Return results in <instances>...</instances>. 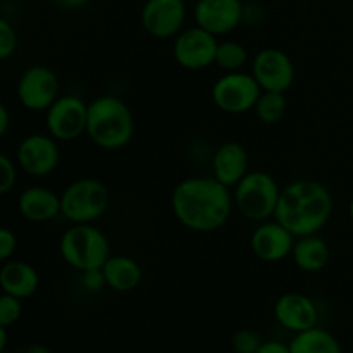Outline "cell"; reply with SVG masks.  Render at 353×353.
Masks as SVG:
<instances>
[{
  "mask_svg": "<svg viewBox=\"0 0 353 353\" xmlns=\"http://www.w3.org/2000/svg\"><path fill=\"white\" fill-rule=\"evenodd\" d=\"M233 209V190L214 176L181 179L171 193V210L176 221L195 233L221 230L230 221Z\"/></svg>",
  "mask_w": 353,
  "mask_h": 353,
  "instance_id": "cell-1",
  "label": "cell"
},
{
  "mask_svg": "<svg viewBox=\"0 0 353 353\" xmlns=\"http://www.w3.org/2000/svg\"><path fill=\"white\" fill-rule=\"evenodd\" d=\"M333 214V195L317 179H295L281 190L274 219L296 238L317 234Z\"/></svg>",
  "mask_w": 353,
  "mask_h": 353,
  "instance_id": "cell-2",
  "label": "cell"
},
{
  "mask_svg": "<svg viewBox=\"0 0 353 353\" xmlns=\"http://www.w3.org/2000/svg\"><path fill=\"white\" fill-rule=\"evenodd\" d=\"M134 134V117L124 100L102 95L88 103L86 137L103 150L124 148Z\"/></svg>",
  "mask_w": 353,
  "mask_h": 353,
  "instance_id": "cell-3",
  "label": "cell"
},
{
  "mask_svg": "<svg viewBox=\"0 0 353 353\" xmlns=\"http://www.w3.org/2000/svg\"><path fill=\"white\" fill-rule=\"evenodd\" d=\"M61 257L69 268L83 272L103 268L110 257L109 238L93 224H71L59 241Z\"/></svg>",
  "mask_w": 353,
  "mask_h": 353,
  "instance_id": "cell-4",
  "label": "cell"
},
{
  "mask_svg": "<svg viewBox=\"0 0 353 353\" xmlns=\"http://www.w3.org/2000/svg\"><path fill=\"white\" fill-rule=\"evenodd\" d=\"M281 190L269 172L250 171L233 188L234 207L245 219L264 223L274 217Z\"/></svg>",
  "mask_w": 353,
  "mask_h": 353,
  "instance_id": "cell-5",
  "label": "cell"
},
{
  "mask_svg": "<svg viewBox=\"0 0 353 353\" xmlns=\"http://www.w3.org/2000/svg\"><path fill=\"white\" fill-rule=\"evenodd\" d=\"M109 207V188L97 178L76 179L61 193V216L71 224H93Z\"/></svg>",
  "mask_w": 353,
  "mask_h": 353,
  "instance_id": "cell-6",
  "label": "cell"
},
{
  "mask_svg": "<svg viewBox=\"0 0 353 353\" xmlns=\"http://www.w3.org/2000/svg\"><path fill=\"white\" fill-rule=\"evenodd\" d=\"M262 88L252 72H224L212 85L210 97L221 112L240 116L254 110Z\"/></svg>",
  "mask_w": 353,
  "mask_h": 353,
  "instance_id": "cell-7",
  "label": "cell"
},
{
  "mask_svg": "<svg viewBox=\"0 0 353 353\" xmlns=\"http://www.w3.org/2000/svg\"><path fill=\"white\" fill-rule=\"evenodd\" d=\"M17 100L31 112H47L61 97L59 78L47 65L34 64L24 69L17 79Z\"/></svg>",
  "mask_w": 353,
  "mask_h": 353,
  "instance_id": "cell-8",
  "label": "cell"
},
{
  "mask_svg": "<svg viewBox=\"0 0 353 353\" xmlns=\"http://www.w3.org/2000/svg\"><path fill=\"white\" fill-rule=\"evenodd\" d=\"M219 38L200 26L183 30L172 43V57L186 71H203L216 64Z\"/></svg>",
  "mask_w": 353,
  "mask_h": 353,
  "instance_id": "cell-9",
  "label": "cell"
},
{
  "mask_svg": "<svg viewBox=\"0 0 353 353\" xmlns=\"http://www.w3.org/2000/svg\"><path fill=\"white\" fill-rule=\"evenodd\" d=\"M88 103L78 95H62L45 112V128L57 141L78 140L86 134Z\"/></svg>",
  "mask_w": 353,
  "mask_h": 353,
  "instance_id": "cell-10",
  "label": "cell"
},
{
  "mask_svg": "<svg viewBox=\"0 0 353 353\" xmlns=\"http://www.w3.org/2000/svg\"><path fill=\"white\" fill-rule=\"evenodd\" d=\"M16 162L23 172L33 178H47L61 162L59 141L50 134L31 133L19 141Z\"/></svg>",
  "mask_w": 353,
  "mask_h": 353,
  "instance_id": "cell-11",
  "label": "cell"
},
{
  "mask_svg": "<svg viewBox=\"0 0 353 353\" xmlns=\"http://www.w3.org/2000/svg\"><path fill=\"white\" fill-rule=\"evenodd\" d=\"M250 72L262 92L286 93L295 81V65L290 55L279 48H262L252 59Z\"/></svg>",
  "mask_w": 353,
  "mask_h": 353,
  "instance_id": "cell-12",
  "label": "cell"
},
{
  "mask_svg": "<svg viewBox=\"0 0 353 353\" xmlns=\"http://www.w3.org/2000/svg\"><path fill=\"white\" fill-rule=\"evenodd\" d=\"M188 0H147L141 7V26L157 40L176 38L185 30Z\"/></svg>",
  "mask_w": 353,
  "mask_h": 353,
  "instance_id": "cell-13",
  "label": "cell"
},
{
  "mask_svg": "<svg viewBox=\"0 0 353 353\" xmlns=\"http://www.w3.org/2000/svg\"><path fill=\"white\" fill-rule=\"evenodd\" d=\"M193 17L196 26L219 38L240 26L245 19V6L241 0H196Z\"/></svg>",
  "mask_w": 353,
  "mask_h": 353,
  "instance_id": "cell-14",
  "label": "cell"
},
{
  "mask_svg": "<svg viewBox=\"0 0 353 353\" xmlns=\"http://www.w3.org/2000/svg\"><path fill=\"white\" fill-rule=\"evenodd\" d=\"M296 236L283 226L278 219L259 223L250 236V248L255 257L262 262H281L292 255Z\"/></svg>",
  "mask_w": 353,
  "mask_h": 353,
  "instance_id": "cell-15",
  "label": "cell"
},
{
  "mask_svg": "<svg viewBox=\"0 0 353 353\" xmlns=\"http://www.w3.org/2000/svg\"><path fill=\"white\" fill-rule=\"evenodd\" d=\"M274 317L279 326L296 334L317 326L319 310H317V305L310 296L303 295V293L290 292L276 300Z\"/></svg>",
  "mask_w": 353,
  "mask_h": 353,
  "instance_id": "cell-16",
  "label": "cell"
},
{
  "mask_svg": "<svg viewBox=\"0 0 353 353\" xmlns=\"http://www.w3.org/2000/svg\"><path fill=\"white\" fill-rule=\"evenodd\" d=\"M248 164H250V157H248L247 148L238 141H226L214 152L212 176L217 181L233 190L250 172Z\"/></svg>",
  "mask_w": 353,
  "mask_h": 353,
  "instance_id": "cell-17",
  "label": "cell"
},
{
  "mask_svg": "<svg viewBox=\"0 0 353 353\" xmlns=\"http://www.w3.org/2000/svg\"><path fill=\"white\" fill-rule=\"evenodd\" d=\"M17 210L30 223H48L61 216V195L47 186H28L17 196Z\"/></svg>",
  "mask_w": 353,
  "mask_h": 353,
  "instance_id": "cell-18",
  "label": "cell"
},
{
  "mask_svg": "<svg viewBox=\"0 0 353 353\" xmlns=\"http://www.w3.org/2000/svg\"><path fill=\"white\" fill-rule=\"evenodd\" d=\"M38 286H40V276L33 265L14 259L3 262L0 269V288L3 293L26 300L37 293Z\"/></svg>",
  "mask_w": 353,
  "mask_h": 353,
  "instance_id": "cell-19",
  "label": "cell"
},
{
  "mask_svg": "<svg viewBox=\"0 0 353 353\" xmlns=\"http://www.w3.org/2000/svg\"><path fill=\"white\" fill-rule=\"evenodd\" d=\"M292 259L296 268L303 272H319L327 265L331 259L330 245L319 234H307L296 238Z\"/></svg>",
  "mask_w": 353,
  "mask_h": 353,
  "instance_id": "cell-20",
  "label": "cell"
},
{
  "mask_svg": "<svg viewBox=\"0 0 353 353\" xmlns=\"http://www.w3.org/2000/svg\"><path fill=\"white\" fill-rule=\"evenodd\" d=\"M102 269L107 278V286L119 293L137 290L143 278L141 265L128 255H110Z\"/></svg>",
  "mask_w": 353,
  "mask_h": 353,
  "instance_id": "cell-21",
  "label": "cell"
},
{
  "mask_svg": "<svg viewBox=\"0 0 353 353\" xmlns=\"http://www.w3.org/2000/svg\"><path fill=\"white\" fill-rule=\"evenodd\" d=\"M292 353H343L340 341L327 330L316 326L296 333L290 341Z\"/></svg>",
  "mask_w": 353,
  "mask_h": 353,
  "instance_id": "cell-22",
  "label": "cell"
},
{
  "mask_svg": "<svg viewBox=\"0 0 353 353\" xmlns=\"http://www.w3.org/2000/svg\"><path fill=\"white\" fill-rule=\"evenodd\" d=\"M288 110L285 93L278 92H262L257 103L254 107V112L262 124H278L283 121Z\"/></svg>",
  "mask_w": 353,
  "mask_h": 353,
  "instance_id": "cell-23",
  "label": "cell"
},
{
  "mask_svg": "<svg viewBox=\"0 0 353 353\" xmlns=\"http://www.w3.org/2000/svg\"><path fill=\"white\" fill-rule=\"evenodd\" d=\"M248 50L234 40L219 41L216 54V65L224 72L243 71L248 64Z\"/></svg>",
  "mask_w": 353,
  "mask_h": 353,
  "instance_id": "cell-24",
  "label": "cell"
},
{
  "mask_svg": "<svg viewBox=\"0 0 353 353\" xmlns=\"http://www.w3.org/2000/svg\"><path fill=\"white\" fill-rule=\"evenodd\" d=\"M262 343L264 341L259 336L257 331L248 330V327L238 330L231 338V347H233L234 353H257Z\"/></svg>",
  "mask_w": 353,
  "mask_h": 353,
  "instance_id": "cell-25",
  "label": "cell"
},
{
  "mask_svg": "<svg viewBox=\"0 0 353 353\" xmlns=\"http://www.w3.org/2000/svg\"><path fill=\"white\" fill-rule=\"evenodd\" d=\"M23 316V303L21 299L3 293L0 299V326L10 327Z\"/></svg>",
  "mask_w": 353,
  "mask_h": 353,
  "instance_id": "cell-26",
  "label": "cell"
},
{
  "mask_svg": "<svg viewBox=\"0 0 353 353\" xmlns=\"http://www.w3.org/2000/svg\"><path fill=\"white\" fill-rule=\"evenodd\" d=\"M17 33L7 19H0V61H7L16 54Z\"/></svg>",
  "mask_w": 353,
  "mask_h": 353,
  "instance_id": "cell-27",
  "label": "cell"
},
{
  "mask_svg": "<svg viewBox=\"0 0 353 353\" xmlns=\"http://www.w3.org/2000/svg\"><path fill=\"white\" fill-rule=\"evenodd\" d=\"M17 162L9 155H0V193L7 195L14 190L17 183Z\"/></svg>",
  "mask_w": 353,
  "mask_h": 353,
  "instance_id": "cell-28",
  "label": "cell"
},
{
  "mask_svg": "<svg viewBox=\"0 0 353 353\" xmlns=\"http://www.w3.org/2000/svg\"><path fill=\"white\" fill-rule=\"evenodd\" d=\"M81 286L88 293H100L107 286V278L103 274V269H88L81 272Z\"/></svg>",
  "mask_w": 353,
  "mask_h": 353,
  "instance_id": "cell-29",
  "label": "cell"
},
{
  "mask_svg": "<svg viewBox=\"0 0 353 353\" xmlns=\"http://www.w3.org/2000/svg\"><path fill=\"white\" fill-rule=\"evenodd\" d=\"M17 248V236L12 230L9 228H2L0 230V261L6 262L10 261Z\"/></svg>",
  "mask_w": 353,
  "mask_h": 353,
  "instance_id": "cell-30",
  "label": "cell"
},
{
  "mask_svg": "<svg viewBox=\"0 0 353 353\" xmlns=\"http://www.w3.org/2000/svg\"><path fill=\"white\" fill-rule=\"evenodd\" d=\"M257 353H292V352H290V345H285L281 343V341L272 340V341H264Z\"/></svg>",
  "mask_w": 353,
  "mask_h": 353,
  "instance_id": "cell-31",
  "label": "cell"
},
{
  "mask_svg": "<svg viewBox=\"0 0 353 353\" xmlns=\"http://www.w3.org/2000/svg\"><path fill=\"white\" fill-rule=\"evenodd\" d=\"M10 126V114L6 103L0 105V137H6Z\"/></svg>",
  "mask_w": 353,
  "mask_h": 353,
  "instance_id": "cell-32",
  "label": "cell"
},
{
  "mask_svg": "<svg viewBox=\"0 0 353 353\" xmlns=\"http://www.w3.org/2000/svg\"><path fill=\"white\" fill-rule=\"evenodd\" d=\"M55 6L62 7V9H69V10H74V9H81L85 7L90 0H52Z\"/></svg>",
  "mask_w": 353,
  "mask_h": 353,
  "instance_id": "cell-33",
  "label": "cell"
},
{
  "mask_svg": "<svg viewBox=\"0 0 353 353\" xmlns=\"http://www.w3.org/2000/svg\"><path fill=\"white\" fill-rule=\"evenodd\" d=\"M24 353H52V352H50V348H47L45 345L34 343V345H30V347L24 350Z\"/></svg>",
  "mask_w": 353,
  "mask_h": 353,
  "instance_id": "cell-34",
  "label": "cell"
},
{
  "mask_svg": "<svg viewBox=\"0 0 353 353\" xmlns=\"http://www.w3.org/2000/svg\"><path fill=\"white\" fill-rule=\"evenodd\" d=\"M7 330L9 327L0 326V352H6L7 348Z\"/></svg>",
  "mask_w": 353,
  "mask_h": 353,
  "instance_id": "cell-35",
  "label": "cell"
},
{
  "mask_svg": "<svg viewBox=\"0 0 353 353\" xmlns=\"http://www.w3.org/2000/svg\"><path fill=\"white\" fill-rule=\"evenodd\" d=\"M348 216H350V219L353 221V199H352V202L348 203Z\"/></svg>",
  "mask_w": 353,
  "mask_h": 353,
  "instance_id": "cell-36",
  "label": "cell"
},
{
  "mask_svg": "<svg viewBox=\"0 0 353 353\" xmlns=\"http://www.w3.org/2000/svg\"><path fill=\"white\" fill-rule=\"evenodd\" d=\"M192 2H196V0H192Z\"/></svg>",
  "mask_w": 353,
  "mask_h": 353,
  "instance_id": "cell-37",
  "label": "cell"
},
{
  "mask_svg": "<svg viewBox=\"0 0 353 353\" xmlns=\"http://www.w3.org/2000/svg\"><path fill=\"white\" fill-rule=\"evenodd\" d=\"M0 353H7V352H0Z\"/></svg>",
  "mask_w": 353,
  "mask_h": 353,
  "instance_id": "cell-38",
  "label": "cell"
}]
</instances>
